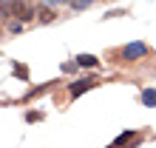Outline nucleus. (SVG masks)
<instances>
[{"instance_id": "1", "label": "nucleus", "mask_w": 156, "mask_h": 148, "mask_svg": "<svg viewBox=\"0 0 156 148\" xmlns=\"http://www.w3.org/2000/svg\"><path fill=\"white\" fill-rule=\"evenodd\" d=\"M148 43H142V40H133V43H128L122 46V51H119V57H122L125 63H133V60H142V57H148Z\"/></svg>"}, {"instance_id": "2", "label": "nucleus", "mask_w": 156, "mask_h": 148, "mask_svg": "<svg viewBox=\"0 0 156 148\" xmlns=\"http://www.w3.org/2000/svg\"><path fill=\"white\" fill-rule=\"evenodd\" d=\"M97 86V80L94 77H82V80H77V83H71V88H68V97L71 100H77V97H82L85 91H91Z\"/></svg>"}, {"instance_id": "3", "label": "nucleus", "mask_w": 156, "mask_h": 148, "mask_svg": "<svg viewBox=\"0 0 156 148\" xmlns=\"http://www.w3.org/2000/svg\"><path fill=\"white\" fill-rule=\"evenodd\" d=\"M12 9H14V14L20 17L23 23H26V20H31V14H34V12H31V6H26L23 0H12Z\"/></svg>"}, {"instance_id": "4", "label": "nucleus", "mask_w": 156, "mask_h": 148, "mask_svg": "<svg viewBox=\"0 0 156 148\" xmlns=\"http://www.w3.org/2000/svg\"><path fill=\"white\" fill-rule=\"evenodd\" d=\"M136 142H139L136 131H122V134H119L116 140H114V145H116V148H125V145H136Z\"/></svg>"}, {"instance_id": "5", "label": "nucleus", "mask_w": 156, "mask_h": 148, "mask_svg": "<svg viewBox=\"0 0 156 148\" xmlns=\"http://www.w3.org/2000/svg\"><path fill=\"white\" fill-rule=\"evenodd\" d=\"M77 66L80 68H97L99 66V57H97V54H77Z\"/></svg>"}, {"instance_id": "6", "label": "nucleus", "mask_w": 156, "mask_h": 148, "mask_svg": "<svg viewBox=\"0 0 156 148\" xmlns=\"http://www.w3.org/2000/svg\"><path fill=\"white\" fill-rule=\"evenodd\" d=\"M142 105L145 108H156V88H142Z\"/></svg>"}, {"instance_id": "7", "label": "nucleus", "mask_w": 156, "mask_h": 148, "mask_svg": "<svg viewBox=\"0 0 156 148\" xmlns=\"http://www.w3.org/2000/svg\"><path fill=\"white\" fill-rule=\"evenodd\" d=\"M12 74L17 80H29V68H26L23 63H12Z\"/></svg>"}, {"instance_id": "8", "label": "nucleus", "mask_w": 156, "mask_h": 148, "mask_svg": "<svg viewBox=\"0 0 156 148\" xmlns=\"http://www.w3.org/2000/svg\"><path fill=\"white\" fill-rule=\"evenodd\" d=\"M37 17H40L43 23H54V20H57V14H54V9H51V6H48V9L43 6L40 12H37Z\"/></svg>"}, {"instance_id": "9", "label": "nucleus", "mask_w": 156, "mask_h": 148, "mask_svg": "<svg viewBox=\"0 0 156 148\" xmlns=\"http://www.w3.org/2000/svg\"><path fill=\"white\" fill-rule=\"evenodd\" d=\"M97 0H68V6L71 9H77V12H82V9H88V6H94Z\"/></svg>"}, {"instance_id": "10", "label": "nucleus", "mask_w": 156, "mask_h": 148, "mask_svg": "<svg viewBox=\"0 0 156 148\" xmlns=\"http://www.w3.org/2000/svg\"><path fill=\"white\" fill-rule=\"evenodd\" d=\"M77 68H80V66H77V60H68V63H62V66H60L62 74H74Z\"/></svg>"}, {"instance_id": "11", "label": "nucleus", "mask_w": 156, "mask_h": 148, "mask_svg": "<svg viewBox=\"0 0 156 148\" xmlns=\"http://www.w3.org/2000/svg\"><path fill=\"white\" fill-rule=\"evenodd\" d=\"M43 117H45L43 111H29V114H26V123H40Z\"/></svg>"}, {"instance_id": "12", "label": "nucleus", "mask_w": 156, "mask_h": 148, "mask_svg": "<svg viewBox=\"0 0 156 148\" xmlns=\"http://www.w3.org/2000/svg\"><path fill=\"white\" fill-rule=\"evenodd\" d=\"M108 148H116V145H108Z\"/></svg>"}]
</instances>
